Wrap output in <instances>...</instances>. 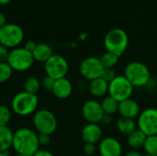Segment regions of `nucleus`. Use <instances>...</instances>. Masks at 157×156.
<instances>
[{
  "label": "nucleus",
  "instance_id": "f257e3e1",
  "mask_svg": "<svg viewBox=\"0 0 157 156\" xmlns=\"http://www.w3.org/2000/svg\"><path fill=\"white\" fill-rule=\"evenodd\" d=\"M12 148L18 154L32 156L40 150L38 134L29 128H20L14 132Z\"/></svg>",
  "mask_w": 157,
  "mask_h": 156
},
{
  "label": "nucleus",
  "instance_id": "f03ea898",
  "mask_svg": "<svg viewBox=\"0 0 157 156\" xmlns=\"http://www.w3.org/2000/svg\"><path fill=\"white\" fill-rule=\"evenodd\" d=\"M39 105V97L37 95L22 91L14 96L11 101V110L15 114L26 117L34 114Z\"/></svg>",
  "mask_w": 157,
  "mask_h": 156
},
{
  "label": "nucleus",
  "instance_id": "7ed1b4c3",
  "mask_svg": "<svg viewBox=\"0 0 157 156\" xmlns=\"http://www.w3.org/2000/svg\"><path fill=\"white\" fill-rule=\"evenodd\" d=\"M129 45V37L125 30L115 28L110 29L105 36L104 46L107 51H109L121 57Z\"/></svg>",
  "mask_w": 157,
  "mask_h": 156
},
{
  "label": "nucleus",
  "instance_id": "20e7f679",
  "mask_svg": "<svg viewBox=\"0 0 157 156\" xmlns=\"http://www.w3.org/2000/svg\"><path fill=\"white\" fill-rule=\"evenodd\" d=\"M133 87H144L147 86L151 80V72L149 68L141 62H131L124 70L123 74Z\"/></svg>",
  "mask_w": 157,
  "mask_h": 156
},
{
  "label": "nucleus",
  "instance_id": "39448f33",
  "mask_svg": "<svg viewBox=\"0 0 157 156\" xmlns=\"http://www.w3.org/2000/svg\"><path fill=\"white\" fill-rule=\"evenodd\" d=\"M32 52L27 51L24 47H17L9 51L6 63L16 72H25L31 68L34 63Z\"/></svg>",
  "mask_w": 157,
  "mask_h": 156
},
{
  "label": "nucleus",
  "instance_id": "423d86ee",
  "mask_svg": "<svg viewBox=\"0 0 157 156\" xmlns=\"http://www.w3.org/2000/svg\"><path fill=\"white\" fill-rule=\"evenodd\" d=\"M33 126L39 134L52 135L57 130L58 122L55 115L48 109L37 110L33 115Z\"/></svg>",
  "mask_w": 157,
  "mask_h": 156
},
{
  "label": "nucleus",
  "instance_id": "0eeeda50",
  "mask_svg": "<svg viewBox=\"0 0 157 156\" xmlns=\"http://www.w3.org/2000/svg\"><path fill=\"white\" fill-rule=\"evenodd\" d=\"M24 31L22 28L14 23H6L0 28V44L7 49L17 48L23 41Z\"/></svg>",
  "mask_w": 157,
  "mask_h": 156
},
{
  "label": "nucleus",
  "instance_id": "6e6552de",
  "mask_svg": "<svg viewBox=\"0 0 157 156\" xmlns=\"http://www.w3.org/2000/svg\"><path fill=\"white\" fill-rule=\"evenodd\" d=\"M133 86L124 75H117V77L109 83V96L112 97L119 102L131 98L133 93Z\"/></svg>",
  "mask_w": 157,
  "mask_h": 156
},
{
  "label": "nucleus",
  "instance_id": "1a4fd4ad",
  "mask_svg": "<svg viewBox=\"0 0 157 156\" xmlns=\"http://www.w3.org/2000/svg\"><path fill=\"white\" fill-rule=\"evenodd\" d=\"M44 70L46 75L54 80L66 77L69 71V63L67 60L59 54H53L48 61L44 63Z\"/></svg>",
  "mask_w": 157,
  "mask_h": 156
},
{
  "label": "nucleus",
  "instance_id": "9d476101",
  "mask_svg": "<svg viewBox=\"0 0 157 156\" xmlns=\"http://www.w3.org/2000/svg\"><path fill=\"white\" fill-rule=\"evenodd\" d=\"M136 123L137 128L146 136L157 135V108H149L143 110Z\"/></svg>",
  "mask_w": 157,
  "mask_h": 156
},
{
  "label": "nucleus",
  "instance_id": "9b49d317",
  "mask_svg": "<svg viewBox=\"0 0 157 156\" xmlns=\"http://www.w3.org/2000/svg\"><path fill=\"white\" fill-rule=\"evenodd\" d=\"M103 71L104 67L101 64L99 58L93 56L84 59L79 66L80 74L85 79L89 81L101 77Z\"/></svg>",
  "mask_w": 157,
  "mask_h": 156
},
{
  "label": "nucleus",
  "instance_id": "f8f14e48",
  "mask_svg": "<svg viewBox=\"0 0 157 156\" xmlns=\"http://www.w3.org/2000/svg\"><path fill=\"white\" fill-rule=\"evenodd\" d=\"M82 114L84 119L88 123L99 124L104 112L101 107V103L95 99H89L86 101L82 107Z\"/></svg>",
  "mask_w": 157,
  "mask_h": 156
},
{
  "label": "nucleus",
  "instance_id": "ddd939ff",
  "mask_svg": "<svg viewBox=\"0 0 157 156\" xmlns=\"http://www.w3.org/2000/svg\"><path fill=\"white\" fill-rule=\"evenodd\" d=\"M98 151L101 156H121L122 154V146L117 139L106 137L99 142Z\"/></svg>",
  "mask_w": 157,
  "mask_h": 156
},
{
  "label": "nucleus",
  "instance_id": "4468645a",
  "mask_svg": "<svg viewBox=\"0 0 157 156\" xmlns=\"http://www.w3.org/2000/svg\"><path fill=\"white\" fill-rule=\"evenodd\" d=\"M81 138L85 143H94L102 139V129L98 123H87L81 131Z\"/></svg>",
  "mask_w": 157,
  "mask_h": 156
},
{
  "label": "nucleus",
  "instance_id": "2eb2a0df",
  "mask_svg": "<svg viewBox=\"0 0 157 156\" xmlns=\"http://www.w3.org/2000/svg\"><path fill=\"white\" fill-rule=\"evenodd\" d=\"M118 112L121 114V117L134 120L135 118H138V116L140 115L141 109L138 102L131 97L120 102Z\"/></svg>",
  "mask_w": 157,
  "mask_h": 156
},
{
  "label": "nucleus",
  "instance_id": "dca6fc26",
  "mask_svg": "<svg viewBox=\"0 0 157 156\" xmlns=\"http://www.w3.org/2000/svg\"><path fill=\"white\" fill-rule=\"evenodd\" d=\"M72 92H73V85L68 78L63 77L55 80L52 93L56 98L66 99L71 96Z\"/></svg>",
  "mask_w": 157,
  "mask_h": 156
},
{
  "label": "nucleus",
  "instance_id": "f3484780",
  "mask_svg": "<svg viewBox=\"0 0 157 156\" xmlns=\"http://www.w3.org/2000/svg\"><path fill=\"white\" fill-rule=\"evenodd\" d=\"M52 48L47 43H38L32 51V56L34 61L39 63H45L53 55Z\"/></svg>",
  "mask_w": 157,
  "mask_h": 156
},
{
  "label": "nucleus",
  "instance_id": "a211bd4d",
  "mask_svg": "<svg viewBox=\"0 0 157 156\" xmlns=\"http://www.w3.org/2000/svg\"><path fill=\"white\" fill-rule=\"evenodd\" d=\"M88 89L90 94L96 97H105L109 93V83L102 77H99L90 81Z\"/></svg>",
  "mask_w": 157,
  "mask_h": 156
},
{
  "label": "nucleus",
  "instance_id": "6ab92c4d",
  "mask_svg": "<svg viewBox=\"0 0 157 156\" xmlns=\"http://www.w3.org/2000/svg\"><path fill=\"white\" fill-rule=\"evenodd\" d=\"M14 132L7 127H0V153L7 152L13 144Z\"/></svg>",
  "mask_w": 157,
  "mask_h": 156
},
{
  "label": "nucleus",
  "instance_id": "aec40b11",
  "mask_svg": "<svg viewBox=\"0 0 157 156\" xmlns=\"http://www.w3.org/2000/svg\"><path fill=\"white\" fill-rule=\"evenodd\" d=\"M127 142L128 144L131 148H132V150H138L142 147L144 146L145 141L147 136L142 131H140L138 128L132 131L130 135L127 136Z\"/></svg>",
  "mask_w": 157,
  "mask_h": 156
},
{
  "label": "nucleus",
  "instance_id": "412c9836",
  "mask_svg": "<svg viewBox=\"0 0 157 156\" xmlns=\"http://www.w3.org/2000/svg\"><path fill=\"white\" fill-rule=\"evenodd\" d=\"M116 127L121 134L128 136L137 129V123L132 119L121 117L116 121Z\"/></svg>",
  "mask_w": 157,
  "mask_h": 156
},
{
  "label": "nucleus",
  "instance_id": "4be33fe9",
  "mask_svg": "<svg viewBox=\"0 0 157 156\" xmlns=\"http://www.w3.org/2000/svg\"><path fill=\"white\" fill-rule=\"evenodd\" d=\"M119 106H120V102L110 96L105 97L101 102V107L104 114H108L111 116L119 111Z\"/></svg>",
  "mask_w": 157,
  "mask_h": 156
},
{
  "label": "nucleus",
  "instance_id": "5701e85b",
  "mask_svg": "<svg viewBox=\"0 0 157 156\" xmlns=\"http://www.w3.org/2000/svg\"><path fill=\"white\" fill-rule=\"evenodd\" d=\"M40 87H41L40 81L35 76H29L24 82V91L28 93L37 95Z\"/></svg>",
  "mask_w": 157,
  "mask_h": 156
},
{
  "label": "nucleus",
  "instance_id": "b1692460",
  "mask_svg": "<svg viewBox=\"0 0 157 156\" xmlns=\"http://www.w3.org/2000/svg\"><path fill=\"white\" fill-rule=\"evenodd\" d=\"M119 58H120L119 56L109 51H106L99 57V60L104 69H106V68H114L116 64L119 63Z\"/></svg>",
  "mask_w": 157,
  "mask_h": 156
},
{
  "label": "nucleus",
  "instance_id": "393cba45",
  "mask_svg": "<svg viewBox=\"0 0 157 156\" xmlns=\"http://www.w3.org/2000/svg\"><path fill=\"white\" fill-rule=\"evenodd\" d=\"M144 148L147 154L157 156V135L147 136Z\"/></svg>",
  "mask_w": 157,
  "mask_h": 156
},
{
  "label": "nucleus",
  "instance_id": "a878e982",
  "mask_svg": "<svg viewBox=\"0 0 157 156\" xmlns=\"http://www.w3.org/2000/svg\"><path fill=\"white\" fill-rule=\"evenodd\" d=\"M13 70L6 62L0 63V84L7 82L11 78Z\"/></svg>",
  "mask_w": 157,
  "mask_h": 156
},
{
  "label": "nucleus",
  "instance_id": "bb28decb",
  "mask_svg": "<svg viewBox=\"0 0 157 156\" xmlns=\"http://www.w3.org/2000/svg\"><path fill=\"white\" fill-rule=\"evenodd\" d=\"M11 119V109L5 106L0 105V127L7 126Z\"/></svg>",
  "mask_w": 157,
  "mask_h": 156
},
{
  "label": "nucleus",
  "instance_id": "cd10ccee",
  "mask_svg": "<svg viewBox=\"0 0 157 156\" xmlns=\"http://www.w3.org/2000/svg\"><path fill=\"white\" fill-rule=\"evenodd\" d=\"M54 83H55V80L48 75H46L45 77H43V79L40 81V84H41V87H43L44 90L46 91H49V92H52V88H53V86H54Z\"/></svg>",
  "mask_w": 157,
  "mask_h": 156
},
{
  "label": "nucleus",
  "instance_id": "c85d7f7f",
  "mask_svg": "<svg viewBox=\"0 0 157 156\" xmlns=\"http://www.w3.org/2000/svg\"><path fill=\"white\" fill-rule=\"evenodd\" d=\"M101 77L108 83H110L112 80H114L117 77V74L113 68H106V69H104Z\"/></svg>",
  "mask_w": 157,
  "mask_h": 156
},
{
  "label": "nucleus",
  "instance_id": "c756f323",
  "mask_svg": "<svg viewBox=\"0 0 157 156\" xmlns=\"http://www.w3.org/2000/svg\"><path fill=\"white\" fill-rule=\"evenodd\" d=\"M97 151L96 148V144L94 143H85L84 147H83V152L86 156L93 155Z\"/></svg>",
  "mask_w": 157,
  "mask_h": 156
},
{
  "label": "nucleus",
  "instance_id": "7c9ffc66",
  "mask_svg": "<svg viewBox=\"0 0 157 156\" xmlns=\"http://www.w3.org/2000/svg\"><path fill=\"white\" fill-rule=\"evenodd\" d=\"M38 140L40 146H46L51 142V136L47 134H38Z\"/></svg>",
  "mask_w": 157,
  "mask_h": 156
},
{
  "label": "nucleus",
  "instance_id": "2f4dec72",
  "mask_svg": "<svg viewBox=\"0 0 157 156\" xmlns=\"http://www.w3.org/2000/svg\"><path fill=\"white\" fill-rule=\"evenodd\" d=\"M9 54V51L6 47L0 44V63H5L7 61V57Z\"/></svg>",
  "mask_w": 157,
  "mask_h": 156
},
{
  "label": "nucleus",
  "instance_id": "473e14b6",
  "mask_svg": "<svg viewBox=\"0 0 157 156\" xmlns=\"http://www.w3.org/2000/svg\"><path fill=\"white\" fill-rule=\"evenodd\" d=\"M36 45H37V43H36L35 41H33V40H27V41L25 42V44H24L23 47H24L27 51L32 52V51H34Z\"/></svg>",
  "mask_w": 157,
  "mask_h": 156
},
{
  "label": "nucleus",
  "instance_id": "72a5a7b5",
  "mask_svg": "<svg viewBox=\"0 0 157 156\" xmlns=\"http://www.w3.org/2000/svg\"><path fill=\"white\" fill-rule=\"evenodd\" d=\"M111 122H112V116L111 115H108V114H104L100 123L105 125V126H109V125H110Z\"/></svg>",
  "mask_w": 157,
  "mask_h": 156
},
{
  "label": "nucleus",
  "instance_id": "f704fd0d",
  "mask_svg": "<svg viewBox=\"0 0 157 156\" xmlns=\"http://www.w3.org/2000/svg\"><path fill=\"white\" fill-rule=\"evenodd\" d=\"M32 156H55L52 153L47 151V150H39L37 151Z\"/></svg>",
  "mask_w": 157,
  "mask_h": 156
},
{
  "label": "nucleus",
  "instance_id": "c9c22d12",
  "mask_svg": "<svg viewBox=\"0 0 157 156\" xmlns=\"http://www.w3.org/2000/svg\"><path fill=\"white\" fill-rule=\"evenodd\" d=\"M6 24V17L2 11H0V28L5 26Z\"/></svg>",
  "mask_w": 157,
  "mask_h": 156
},
{
  "label": "nucleus",
  "instance_id": "e433bc0d",
  "mask_svg": "<svg viewBox=\"0 0 157 156\" xmlns=\"http://www.w3.org/2000/svg\"><path fill=\"white\" fill-rule=\"evenodd\" d=\"M124 156H143L137 150H131L128 153L125 154Z\"/></svg>",
  "mask_w": 157,
  "mask_h": 156
},
{
  "label": "nucleus",
  "instance_id": "4c0bfd02",
  "mask_svg": "<svg viewBox=\"0 0 157 156\" xmlns=\"http://www.w3.org/2000/svg\"><path fill=\"white\" fill-rule=\"evenodd\" d=\"M11 0H0V5H6L10 2Z\"/></svg>",
  "mask_w": 157,
  "mask_h": 156
},
{
  "label": "nucleus",
  "instance_id": "58836bf2",
  "mask_svg": "<svg viewBox=\"0 0 157 156\" xmlns=\"http://www.w3.org/2000/svg\"><path fill=\"white\" fill-rule=\"evenodd\" d=\"M0 156H10V155L6 152V153H0Z\"/></svg>",
  "mask_w": 157,
  "mask_h": 156
},
{
  "label": "nucleus",
  "instance_id": "ea45409f",
  "mask_svg": "<svg viewBox=\"0 0 157 156\" xmlns=\"http://www.w3.org/2000/svg\"><path fill=\"white\" fill-rule=\"evenodd\" d=\"M14 156H25V155H22V154H16Z\"/></svg>",
  "mask_w": 157,
  "mask_h": 156
},
{
  "label": "nucleus",
  "instance_id": "a19ab883",
  "mask_svg": "<svg viewBox=\"0 0 157 156\" xmlns=\"http://www.w3.org/2000/svg\"><path fill=\"white\" fill-rule=\"evenodd\" d=\"M144 156H154V155H150V154H144Z\"/></svg>",
  "mask_w": 157,
  "mask_h": 156
}]
</instances>
